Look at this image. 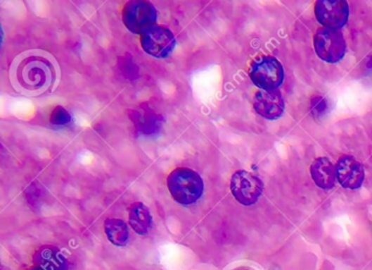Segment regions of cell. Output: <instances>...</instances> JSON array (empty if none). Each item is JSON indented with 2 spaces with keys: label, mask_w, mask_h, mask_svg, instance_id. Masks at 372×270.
I'll return each mask as SVG.
<instances>
[{
  "label": "cell",
  "mask_w": 372,
  "mask_h": 270,
  "mask_svg": "<svg viewBox=\"0 0 372 270\" xmlns=\"http://www.w3.org/2000/svg\"><path fill=\"white\" fill-rule=\"evenodd\" d=\"M56 79L53 61L39 54H27L13 65L11 80L20 92L29 95L41 94L51 88Z\"/></svg>",
  "instance_id": "6da1fadb"
},
{
  "label": "cell",
  "mask_w": 372,
  "mask_h": 270,
  "mask_svg": "<svg viewBox=\"0 0 372 270\" xmlns=\"http://www.w3.org/2000/svg\"><path fill=\"white\" fill-rule=\"evenodd\" d=\"M172 197L180 204H193L203 195L205 183L199 173L188 168H177L167 178Z\"/></svg>",
  "instance_id": "7a4b0ae2"
},
{
  "label": "cell",
  "mask_w": 372,
  "mask_h": 270,
  "mask_svg": "<svg viewBox=\"0 0 372 270\" xmlns=\"http://www.w3.org/2000/svg\"><path fill=\"white\" fill-rule=\"evenodd\" d=\"M249 77L261 90H278L284 81V68L275 57L262 56L251 63Z\"/></svg>",
  "instance_id": "3957f363"
},
{
  "label": "cell",
  "mask_w": 372,
  "mask_h": 270,
  "mask_svg": "<svg viewBox=\"0 0 372 270\" xmlns=\"http://www.w3.org/2000/svg\"><path fill=\"white\" fill-rule=\"evenodd\" d=\"M314 51L319 59L328 63L342 61L346 54V41L341 30L321 27L314 39Z\"/></svg>",
  "instance_id": "277c9868"
},
{
  "label": "cell",
  "mask_w": 372,
  "mask_h": 270,
  "mask_svg": "<svg viewBox=\"0 0 372 270\" xmlns=\"http://www.w3.org/2000/svg\"><path fill=\"white\" fill-rule=\"evenodd\" d=\"M122 23L134 35H143L144 32L156 25L158 11L148 1H129L124 5L122 13Z\"/></svg>",
  "instance_id": "5b68a950"
},
{
  "label": "cell",
  "mask_w": 372,
  "mask_h": 270,
  "mask_svg": "<svg viewBox=\"0 0 372 270\" xmlns=\"http://www.w3.org/2000/svg\"><path fill=\"white\" fill-rule=\"evenodd\" d=\"M264 184L252 173L237 171L231 180V190L233 197L243 206L256 204L262 195Z\"/></svg>",
  "instance_id": "8992f818"
},
{
  "label": "cell",
  "mask_w": 372,
  "mask_h": 270,
  "mask_svg": "<svg viewBox=\"0 0 372 270\" xmlns=\"http://www.w3.org/2000/svg\"><path fill=\"white\" fill-rule=\"evenodd\" d=\"M141 47L155 59H166L176 47V37L171 30L163 25H154L141 35Z\"/></svg>",
  "instance_id": "52a82bcc"
},
{
  "label": "cell",
  "mask_w": 372,
  "mask_h": 270,
  "mask_svg": "<svg viewBox=\"0 0 372 270\" xmlns=\"http://www.w3.org/2000/svg\"><path fill=\"white\" fill-rule=\"evenodd\" d=\"M314 15L324 27L340 30L347 23L349 6L345 0H319L314 5Z\"/></svg>",
  "instance_id": "ba28073f"
},
{
  "label": "cell",
  "mask_w": 372,
  "mask_h": 270,
  "mask_svg": "<svg viewBox=\"0 0 372 270\" xmlns=\"http://www.w3.org/2000/svg\"><path fill=\"white\" fill-rule=\"evenodd\" d=\"M336 178L342 188L357 190L365 180V168L363 164L350 156H342L335 166Z\"/></svg>",
  "instance_id": "9c48e42d"
},
{
  "label": "cell",
  "mask_w": 372,
  "mask_h": 270,
  "mask_svg": "<svg viewBox=\"0 0 372 270\" xmlns=\"http://www.w3.org/2000/svg\"><path fill=\"white\" fill-rule=\"evenodd\" d=\"M255 111L267 120H278L285 110V102L282 93L278 90H260L253 100Z\"/></svg>",
  "instance_id": "30bf717a"
},
{
  "label": "cell",
  "mask_w": 372,
  "mask_h": 270,
  "mask_svg": "<svg viewBox=\"0 0 372 270\" xmlns=\"http://www.w3.org/2000/svg\"><path fill=\"white\" fill-rule=\"evenodd\" d=\"M310 174L318 188L322 190H331L335 186L336 168L328 158H318L310 166Z\"/></svg>",
  "instance_id": "8fae6325"
},
{
  "label": "cell",
  "mask_w": 372,
  "mask_h": 270,
  "mask_svg": "<svg viewBox=\"0 0 372 270\" xmlns=\"http://www.w3.org/2000/svg\"><path fill=\"white\" fill-rule=\"evenodd\" d=\"M35 266L44 270H68V261L59 248L55 246H41L34 254Z\"/></svg>",
  "instance_id": "7c38bea8"
},
{
  "label": "cell",
  "mask_w": 372,
  "mask_h": 270,
  "mask_svg": "<svg viewBox=\"0 0 372 270\" xmlns=\"http://www.w3.org/2000/svg\"><path fill=\"white\" fill-rule=\"evenodd\" d=\"M129 224L136 233L146 235L151 231L153 218L151 211L142 202H134L129 208Z\"/></svg>",
  "instance_id": "4fadbf2b"
},
{
  "label": "cell",
  "mask_w": 372,
  "mask_h": 270,
  "mask_svg": "<svg viewBox=\"0 0 372 270\" xmlns=\"http://www.w3.org/2000/svg\"><path fill=\"white\" fill-rule=\"evenodd\" d=\"M105 234L108 241L116 246H124L129 240V229L124 220L108 218L104 222Z\"/></svg>",
  "instance_id": "5bb4252c"
},
{
  "label": "cell",
  "mask_w": 372,
  "mask_h": 270,
  "mask_svg": "<svg viewBox=\"0 0 372 270\" xmlns=\"http://www.w3.org/2000/svg\"><path fill=\"white\" fill-rule=\"evenodd\" d=\"M49 122L55 127L67 126L71 122L70 113L63 106H56L51 112Z\"/></svg>",
  "instance_id": "9a60e30c"
},
{
  "label": "cell",
  "mask_w": 372,
  "mask_h": 270,
  "mask_svg": "<svg viewBox=\"0 0 372 270\" xmlns=\"http://www.w3.org/2000/svg\"><path fill=\"white\" fill-rule=\"evenodd\" d=\"M312 111L318 115L323 114L326 109H328L326 101L323 98H321V97H316V98L312 99Z\"/></svg>",
  "instance_id": "2e32d148"
},
{
  "label": "cell",
  "mask_w": 372,
  "mask_h": 270,
  "mask_svg": "<svg viewBox=\"0 0 372 270\" xmlns=\"http://www.w3.org/2000/svg\"><path fill=\"white\" fill-rule=\"evenodd\" d=\"M29 270H44L41 269V268L37 267V266H35V267L31 268V269Z\"/></svg>",
  "instance_id": "e0dca14e"
}]
</instances>
